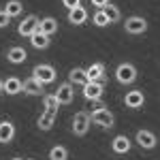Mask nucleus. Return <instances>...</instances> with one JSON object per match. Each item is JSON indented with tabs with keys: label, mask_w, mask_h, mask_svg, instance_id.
Listing matches in <instances>:
<instances>
[{
	"label": "nucleus",
	"mask_w": 160,
	"mask_h": 160,
	"mask_svg": "<svg viewBox=\"0 0 160 160\" xmlns=\"http://www.w3.org/2000/svg\"><path fill=\"white\" fill-rule=\"evenodd\" d=\"M13 137H15L13 122H0V143H11Z\"/></svg>",
	"instance_id": "nucleus-19"
},
{
	"label": "nucleus",
	"mask_w": 160,
	"mask_h": 160,
	"mask_svg": "<svg viewBox=\"0 0 160 160\" xmlns=\"http://www.w3.org/2000/svg\"><path fill=\"white\" fill-rule=\"evenodd\" d=\"M135 141L139 143V148H143V149H154L156 143H158V139H156V135L152 130H137Z\"/></svg>",
	"instance_id": "nucleus-9"
},
{
	"label": "nucleus",
	"mask_w": 160,
	"mask_h": 160,
	"mask_svg": "<svg viewBox=\"0 0 160 160\" xmlns=\"http://www.w3.org/2000/svg\"><path fill=\"white\" fill-rule=\"evenodd\" d=\"M88 109H90V113H96V111L107 109V107H105L102 100H88Z\"/></svg>",
	"instance_id": "nucleus-27"
},
{
	"label": "nucleus",
	"mask_w": 160,
	"mask_h": 160,
	"mask_svg": "<svg viewBox=\"0 0 160 160\" xmlns=\"http://www.w3.org/2000/svg\"><path fill=\"white\" fill-rule=\"evenodd\" d=\"M62 4H64L68 11H73V9H77V7H81V0H62Z\"/></svg>",
	"instance_id": "nucleus-28"
},
{
	"label": "nucleus",
	"mask_w": 160,
	"mask_h": 160,
	"mask_svg": "<svg viewBox=\"0 0 160 160\" xmlns=\"http://www.w3.org/2000/svg\"><path fill=\"white\" fill-rule=\"evenodd\" d=\"M68 158V149L64 145H53L49 149V160H66Z\"/></svg>",
	"instance_id": "nucleus-24"
},
{
	"label": "nucleus",
	"mask_w": 160,
	"mask_h": 160,
	"mask_svg": "<svg viewBox=\"0 0 160 160\" xmlns=\"http://www.w3.org/2000/svg\"><path fill=\"white\" fill-rule=\"evenodd\" d=\"M90 120L94 126H100V128H113V124H115V115L111 113L109 109H100L96 113H90Z\"/></svg>",
	"instance_id": "nucleus-4"
},
{
	"label": "nucleus",
	"mask_w": 160,
	"mask_h": 160,
	"mask_svg": "<svg viewBox=\"0 0 160 160\" xmlns=\"http://www.w3.org/2000/svg\"><path fill=\"white\" fill-rule=\"evenodd\" d=\"M86 73H88V79H90V81H102V83H105V64H102V62L90 64L86 68Z\"/></svg>",
	"instance_id": "nucleus-13"
},
{
	"label": "nucleus",
	"mask_w": 160,
	"mask_h": 160,
	"mask_svg": "<svg viewBox=\"0 0 160 160\" xmlns=\"http://www.w3.org/2000/svg\"><path fill=\"white\" fill-rule=\"evenodd\" d=\"M56 122V113H49V111H43L37 120V126L41 130H51V126Z\"/></svg>",
	"instance_id": "nucleus-21"
},
{
	"label": "nucleus",
	"mask_w": 160,
	"mask_h": 160,
	"mask_svg": "<svg viewBox=\"0 0 160 160\" xmlns=\"http://www.w3.org/2000/svg\"><path fill=\"white\" fill-rule=\"evenodd\" d=\"M115 81L122 83V86H130V83H135V81H137L135 64H130V62H122V64H118V68H115Z\"/></svg>",
	"instance_id": "nucleus-1"
},
{
	"label": "nucleus",
	"mask_w": 160,
	"mask_h": 160,
	"mask_svg": "<svg viewBox=\"0 0 160 160\" xmlns=\"http://www.w3.org/2000/svg\"><path fill=\"white\" fill-rule=\"evenodd\" d=\"M105 92V83L102 81H88L83 86V98L86 100H100Z\"/></svg>",
	"instance_id": "nucleus-7"
},
{
	"label": "nucleus",
	"mask_w": 160,
	"mask_h": 160,
	"mask_svg": "<svg viewBox=\"0 0 160 160\" xmlns=\"http://www.w3.org/2000/svg\"><path fill=\"white\" fill-rule=\"evenodd\" d=\"M56 98L60 100V105H71L75 98V90H73V83H62V86H58V90H56Z\"/></svg>",
	"instance_id": "nucleus-10"
},
{
	"label": "nucleus",
	"mask_w": 160,
	"mask_h": 160,
	"mask_svg": "<svg viewBox=\"0 0 160 160\" xmlns=\"http://www.w3.org/2000/svg\"><path fill=\"white\" fill-rule=\"evenodd\" d=\"M9 22H11V17H9V15H7V11L2 9V11H0V28H7V26H9Z\"/></svg>",
	"instance_id": "nucleus-29"
},
{
	"label": "nucleus",
	"mask_w": 160,
	"mask_h": 160,
	"mask_svg": "<svg viewBox=\"0 0 160 160\" xmlns=\"http://www.w3.org/2000/svg\"><path fill=\"white\" fill-rule=\"evenodd\" d=\"M38 24H41V19H38L37 15H28V17L22 19V24L17 26V34H19V37H28V38H30L38 30Z\"/></svg>",
	"instance_id": "nucleus-5"
},
{
	"label": "nucleus",
	"mask_w": 160,
	"mask_h": 160,
	"mask_svg": "<svg viewBox=\"0 0 160 160\" xmlns=\"http://www.w3.org/2000/svg\"><path fill=\"white\" fill-rule=\"evenodd\" d=\"M143 102H145L143 90H130V92H126V96H124V105H126L128 109H141Z\"/></svg>",
	"instance_id": "nucleus-8"
},
{
	"label": "nucleus",
	"mask_w": 160,
	"mask_h": 160,
	"mask_svg": "<svg viewBox=\"0 0 160 160\" xmlns=\"http://www.w3.org/2000/svg\"><path fill=\"white\" fill-rule=\"evenodd\" d=\"M68 22L75 26H81V24H86L88 22V11L83 9V7H77V9H73V11H68Z\"/></svg>",
	"instance_id": "nucleus-16"
},
{
	"label": "nucleus",
	"mask_w": 160,
	"mask_h": 160,
	"mask_svg": "<svg viewBox=\"0 0 160 160\" xmlns=\"http://www.w3.org/2000/svg\"><path fill=\"white\" fill-rule=\"evenodd\" d=\"M88 81V73L86 68H73L71 73H68V83H75V86H86Z\"/></svg>",
	"instance_id": "nucleus-18"
},
{
	"label": "nucleus",
	"mask_w": 160,
	"mask_h": 160,
	"mask_svg": "<svg viewBox=\"0 0 160 160\" xmlns=\"http://www.w3.org/2000/svg\"><path fill=\"white\" fill-rule=\"evenodd\" d=\"M38 30H41V32H45L47 37H51V34H56V32H58V22H56L53 17H43V19H41V24H38Z\"/></svg>",
	"instance_id": "nucleus-20"
},
{
	"label": "nucleus",
	"mask_w": 160,
	"mask_h": 160,
	"mask_svg": "<svg viewBox=\"0 0 160 160\" xmlns=\"http://www.w3.org/2000/svg\"><path fill=\"white\" fill-rule=\"evenodd\" d=\"M102 11L107 13V17H109L111 24H115V22H120V19H122V11H120L115 4H111V2L107 4V7H105V9H102Z\"/></svg>",
	"instance_id": "nucleus-25"
},
{
	"label": "nucleus",
	"mask_w": 160,
	"mask_h": 160,
	"mask_svg": "<svg viewBox=\"0 0 160 160\" xmlns=\"http://www.w3.org/2000/svg\"><path fill=\"white\" fill-rule=\"evenodd\" d=\"M26 160H34V158H26Z\"/></svg>",
	"instance_id": "nucleus-33"
},
{
	"label": "nucleus",
	"mask_w": 160,
	"mask_h": 160,
	"mask_svg": "<svg viewBox=\"0 0 160 160\" xmlns=\"http://www.w3.org/2000/svg\"><path fill=\"white\" fill-rule=\"evenodd\" d=\"M26 58H28V51L24 47H11V49L7 51V60L11 62V64H24Z\"/></svg>",
	"instance_id": "nucleus-15"
},
{
	"label": "nucleus",
	"mask_w": 160,
	"mask_h": 160,
	"mask_svg": "<svg viewBox=\"0 0 160 160\" xmlns=\"http://www.w3.org/2000/svg\"><path fill=\"white\" fill-rule=\"evenodd\" d=\"M24 92L28 96H45V90H43V83L37 81L34 77H28L24 81Z\"/></svg>",
	"instance_id": "nucleus-12"
},
{
	"label": "nucleus",
	"mask_w": 160,
	"mask_h": 160,
	"mask_svg": "<svg viewBox=\"0 0 160 160\" xmlns=\"http://www.w3.org/2000/svg\"><path fill=\"white\" fill-rule=\"evenodd\" d=\"M124 30L128 34H143V32H148V22L139 15H132L124 22Z\"/></svg>",
	"instance_id": "nucleus-6"
},
{
	"label": "nucleus",
	"mask_w": 160,
	"mask_h": 160,
	"mask_svg": "<svg viewBox=\"0 0 160 160\" xmlns=\"http://www.w3.org/2000/svg\"><path fill=\"white\" fill-rule=\"evenodd\" d=\"M92 2V7H96V9H105L107 4H109V0H90Z\"/></svg>",
	"instance_id": "nucleus-30"
},
{
	"label": "nucleus",
	"mask_w": 160,
	"mask_h": 160,
	"mask_svg": "<svg viewBox=\"0 0 160 160\" xmlns=\"http://www.w3.org/2000/svg\"><path fill=\"white\" fill-rule=\"evenodd\" d=\"M4 92H7L9 96H15V94L24 92V81H19L17 77H9V79L4 81Z\"/></svg>",
	"instance_id": "nucleus-17"
},
{
	"label": "nucleus",
	"mask_w": 160,
	"mask_h": 160,
	"mask_svg": "<svg viewBox=\"0 0 160 160\" xmlns=\"http://www.w3.org/2000/svg\"><path fill=\"white\" fill-rule=\"evenodd\" d=\"M92 22H94V26H98V28H105V26H109V17H107V13L102 11V9H96V13H94V17H92Z\"/></svg>",
	"instance_id": "nucleus-26"
},
{
	"label": "nucleus",
	"mask_w": 160,
	"mask_h": 160,
	"mask_svg": "<svg viewBox=\"0 0 160 160\" xmlns=\"http://www.w3.org/2000/svg\"><path fill=\"white\" fill-rule=\"evenodd\" d=\"M32 77L41 81L43 86H47V83H53L56 81V68L51 66V64H37L34 68H32Z\"/></svg>",
	"instance_id": "nucleus-3"
},
{
	"label": "nucleus",
	"mask_w": 160,
	"mask_h": 160,
	"mask_svg": "<svg viewBox=\"0 0 160 160\" xmlns=\"http://www.w3.org/2000/svg\"><path fill=\"white\" fill-rule=\"evenodd\" d=\"M4 11H7L9 17H17V15H22V11H24V4L19 0H9L7 7H4Z\"/></svg>",
	"instance_id": "nucleus-23"
},
{
	"label": "nucleus",
	"mask_w": 160,
	"mask_h": 160,
	"mask_svg": "<svg viewBox=\"0 0 160 160\" xmlns=\"http://www.w3.org/2000/svg\"><path fill=\"white\" fill-rule=\"evenodd\" d=\"M43 105H45V111H49V113H58L60 100L56 98V94H45V96H43Z\"/></svg>",
	"instance_id": "nucleus-22"
},
{
	"label": "nucleus",
	"mask_w": 160,
	"mask_h": 160,
	"mask_svg": "<svg viewBox=\"0 0 160 160\" xmlns=\"http://www.w3.org/2000/svg\"><path fill=\"white\" fill-rule=\"evenodd\" d=\"M0 92H4V81L0 79Z\"/></svg>",
	"instance_id": "nucleus-31"
},
{
	"label": "nucleus",
	"mask_w": 160,
	"mask_h": 160,
	"mask_svg": "<svg viewBox=\"0 0 160 160\" xmlns=\"http://www.w3.org/2000/svg\"><path fill=\"white\" fill-rule=\"evenodd\" d=\"M130 148H132V141H130L126 135H118L113 141H111V149H113L115 154H128Z\"/></svg>",
	"instance_id": "nucleus-11"
},
{
	"label": "nucleus",
	"mask_w": 160,
	"mask_h": 160,
	"mask_svg": "<svg viewBox=\"0 0 160 160\" xmlns=\"http://www.w3.org/2000/svg\"><path fill=\"white\" fill-rule=\"evenodd\" d=\"M30 45H32L34 49H47V47L51 45V37H47L45 32L37 30V32L30 37Z\"/></svg>",
	"instance_id": "nucleus-14"
},
{
	"label": "nucleus",
	"mask_w": 160,
	"mask_h": 160,
	"mask_svg": "<svg viewBox=\"0 0 160 160\" xmlns=\"http://www.w3.org/2000/svg\"><path fill=\"white\" fill-rule=\"evenodd\" d=\"M11 160H24V158H11Z\"/></svg>",
	"instance_id": "nucleus-32"
},
{
	"label": "nucleus",
	"mask_w": 160,
	"mask_h": 160,
	"mask_svg": "<svg viewBox=\"0 0 160 160\" xmlns=\"http://www.w3.org/2000/svg\"><path fill=\"white\" fill-rule=\"evenodd\" d=\"M90 126H92V120H90V113H88V111H79V113L73 115V126H71L73 135H77V137L88 135Z\"/></svg>",
	"instance_id": "nucleus-2"
}]
</instances>
